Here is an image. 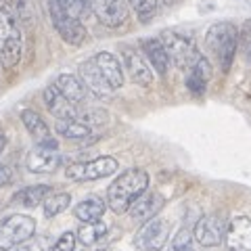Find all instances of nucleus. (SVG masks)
<instances>
[{
    "instance_id": "nucleus-1",
    "label": "nucleus",
    "mask_w": 251,
    "mask_h": 251,
    "mask_svg": "<svg viewBox=\"0 0 251 251\" xmlns=\"http://www.w3.org/2000/svg\"><path fill=\"white\" fill-rule=\"evenodd\" d=\"M147 188H149V174L145 170H138V168L126 170L107 188V205L115 214H126L132 207V203L140 195L147 193Z\"/></svg>"
},
{
    "instance_id": "nucleus-2",
    "label": "nucleus",
    "mask_w": 251,
    "mask_h": 251,
    "mask_svg": "<svg viewBox=\"0 0 251 251\" xmlns=\"http://www.w3.org/2000/svg\"><path fill=\"white\" fill-rule=\"evenodd\" d=\"M239 29L234 23L230 21H218L214 23L207 34H205V46L211 54L220 69L226 74L228 69L232 67V61H234V54H237L239 49Z\"/></svg>"
},
{
    "instance_id": "nucleus-3",
    "label": "nucleus",
    "mask_w": 251,
    "mask_h": 251,
    "mask_svg": "<svg viewBox=\"0 0 251 251\" xmlns=\"http://www.w3.org/2000/svg\"><path fill=\"white\" fill-rule=\"evenodd\" d=\"M21 59V31L15 13L6 4H0V61L6 69H13Z\"/></svg>"
},
{
    "instance_id": "nucleus-4",
    "label": "nucleus",
    "mask_w": 251,
    "mask_h": 251,
    "mask_svg": "<svg viewBox=\"0 0 251 251\" xmlns=\"http://www.w3.org/2000/svg\"><path fill=\"white\" fill-rule=\"evenodd\" d=\"M36 234V220L25 214H13L0 222V251H13Z\"/></svg>"
},
{
    "instance_id": "nucleus-5",
    "label": "nucleus",
    "mask_w": 251,
    "mask_h": 251,
    "mask_svg": "<svg viewBox=\"0 0 251 251\" xmlns=\"http://www.w3.org/2000/svg\"><path fill=\"white\" fill-rule=\"evenodd\" d=\"M159 40H161L163 46H166V50L170 54V61L176 63V65L180 69H184V72L199 59V54H201L197 50V46H195V42L191 40V36L182 34V31L166 29L159 36Z\"/></svg>"
},
{
    "instance_id": "nucleus-6",
    "label": "nucleus",
    "mask_w": 251,
    "mask_h": 251,
    "mask_svg": "<svg viewBox=\"0 0 251 251\" xmlns=\"http://www.w3.org/2000/svg\"><path fill=\"white\" fill-rule=\"evenodd\" d=\"M49 15L63 42L72 46H80L86 40V27L82 25V21L74 17V15H69L59 4V0H49Z\"/></svg>"
},
{
    "instance_id": "nucleus-7",
    "label": "nucleus",
    "mask_w": 251,
    "mask_h": 251,
    "mask_svg": "<svg viewBox=\"0 0 251 251\" xmlns=\"http://www.w3.org/2000/svg\"><path fill=\"white\" fill-rule=\"evenodd\" d=\"M120 163L113 157H97L92 161H75L69 163L65 176L74 182H88V180H100L117 172Z\"/></svg>"
},
{
    "instance_id": "nucleus-8",
    "label": "nucleus",
    "mask_w": 251,
    "mask_h": 251,
    "mask_svg": "<svg viewBox=\"0 0 251 251\" xmlns=\"http://www.w3.org/2000/svg\"><path fill=\"white\" fill-rule=\"evenodd\" d=\"M170 237V224L163 218H153L140 226L134 237V245L143 251H159Z\"/></svg>"
},
{
    "instance_id": "nucleus-9",
    "label": "nucleus",
    "mask_w": 251,
    "mask_h": 251,
    "mask_svg": "<svg viewBox=\"0 0 251 251\" xmlns=\"http://www.w3.org/2000/svg\"><path fill=\"white\" fill-rule=\"evenodd\" d=\"M226 226L220 216H203L193 228V237L201 247H218L226 237Z\"/></svg>"
},
{
    "instance_id": "nucleus-10",
    "label": "nucleus",
    "mask_w": 251,
    "mask_h": 251,
    "mask_svg": "<svg viewBox=\"0 0 251 251\" xmlns=\"http://www.w3.org/2000/svg\"><path fill=\"white\" fill-rule=\"evenodd\" d=\"M90 11L107 27H120L128 19V2L126 0H88Z\"/></svg>"
},
{
    "instance_id": "nucleus-11",
    "label": "nucleus",
    "mask_w": 251,
    "mask_h": 251,
    "mask_svg": "<svg viewBox=\"0 0 251 251\" xmlns=\"http://www.w3.org/2000/svg\"><path fill=\"white\" fill-rule=\"evenodd\" d=\"M122 63L128 72L130 80L138 84V86H151L153 84V72L149 67V63L143 59L136 49H130V46H124L122 49Z\"/></svg>"
},
{
    "instance_id": "nucleus-12",
    "label": "nucleus",
    "mask_w": 251,
    "mask_h": 251,
    "mask_svg": "<svg viewBox=\"0 0 251 251\" xmlns=\"http://www.w3.org/2000/svg\"><path fill=\"white\" fill-rule=\"evenodd\" d=\"M224 243L228 251H251V218H232L226 226Z\"/></svg>"
},
{
    "instance_id": "nucleus-13",
    "label": "nucleus",
    "mask_w": 251,
    "mask_h": 251,
    "mask_svg": "<svg viewBox=\"0 0 251 251\" xmlns=\"http://www.w3.org/2000/svg\"><path fill=\"white\" fill-rule=\"evenodd\" d=\"M42 99H44L46 109H49L57 120H80V109H77V105L72 103L67 97H63V94L54 88V84H50L49 88H44Z\"/></svg>"
},
{
    "instance_id": "nucleus-14",
    "label": "nucleus",
    "mask_w": 251,
    "mask_h": 251,
    "mask_svg": "<svg viewBox=\"0 0 251 251\" xmlns=\"http://www.w3.org/2000/svg\"><path fill=\"white\" fill-rule=\"evenodd\" d=\"M80 80L84 82V86L88 88V92L94 94V97H99V99H109L111 97L113 88L105 80V75L100 74V69L97 67L94 59L84 61L80 65Z\"/></svg>"
},
{
    "instance_id": "nucleus-15",
    "label": "nucleus",
    "mask_w": 251,
    "mask_h": 251,
    "mask_svg": "<svg viewBox=\"0 0 251 251\" xmlns=\"http://www.w3.org/2000/svg\"><path fill=\"white\" fill-rule=\"evenodd\" d=\"M25 166L29 172H34V174H52V172H57L63 166V155H59V151L36 147L34 151L27 155Z\"/></svg>"
},
{
    "instance_id": "nucleus-16",
    "label": "nucleus",
    "mask_w": 251,
    "mask_h": 251,
    "mask_svg": "<svg viewBox=\"0 0 251 251\" xmlns=\"http://www.w3.org/2000/svg\"><path fill=\"white\" fill-rule=\"evenodd\" d=\"M163 203L166 201H163L159 193H145L132 203V207L128 211H130L132 220H136V222H149V220L157 218V214H159L163 207Z\"/></svg>"
},
{
    "instance_id": "nucleus-17",
    "label": "nucleus",
    "mask_w": 251,
    "mask_h": 251,
    "mask_svg": "<svg viewBox=\"0 0 251 251\" xmlns=\"http://www.w3.org/2000/svg\"><path fill=\"white\" fill-rule=\"evenodd\" d=\"M209 80H211V65L203 54H199V59L186 69V88L195 97H201L205 92Z\"/></svg>"
},
{
    "instance_id": "nucleus-18",
    "label": "nucleus",
    "mask_w": 251,
    "mask_h": 251,
    "mask_svg": "<svg viewBox=\"0 0 251 251\" xmlns=\"http://www.w3.org/2000/svg\"><path fill=\"white\" fill-rule=\"evenodd\" d=\"M94 63H97V67L100 69V74L105 75V80L109 82V86H111L113 90L122 88L124 84V69H122V63L117 61L111 52H99L94 54Z\"/></svg>"
},
{
    "instance_id": "nucleus-19",
    "label": "nucleus",
    "mask_w": 251,
    "mask_h": 251,
    "mask_svg": "<svg viewBox=\"0 0 251 251\" xmlns=\"http://www.w3.org/2000/svg\"><path fill=\"white\" fill-rule=\"evenodd\" d=\"M54 88H57L63 97H67L72 103L80 105L84 103L86 99H88V88L84 86V82L80 80V77L75 75H69V74H61L54 77Z\"/></svg>"
},
{
    "instance_id": "nucleus-20",
    "label": "nucleus",
    "mask_w": 251,
    "mask_h": 251,
    "mask_svg": "<svg viewBox=\"0 0 251 251\" xmlns=\"http://www.w3.org/2000/svg\"><path fill=\"white\" fill-rule=\"evenodd\" d=\"M143 50L147 54V61L153 65L155 72L159 75H166L170 69V54L159 38H147V40H143Z\"/></svg>"
},
{
    "instance_id": "nucleus-21",
    "label": "nucleus",
    "mask_w": 251,
    "mask_h": 251,
    "mask_svg": "<svg viewBox=\"0 0 251 251\" xmlns=\"http://www.w3.org/2000/svg\"><path fill=\"white\" fill-rule=\"evenodd\" d=\"M105 209H107V203L100 197H88L74 207V214L80 222L88 224V222H99V220L103 218Z\"/></svg>"
},
{
    "instance_id": "nucleus-22",
    "label": "nucleus",
    "mask_w": 251,
    "mask_h": 251,
    "mask_svg": "<svg viewBox=\"0 0 251 251\" xmlns=\"http://www.w3.org/2000/svg\"><path fill=\"white\" fill-rule=\"evenodd\" d=\"M52 195V188L49 184H36V186H25L19 193H15L13 203H19L23 207H36L44 203Z\"/></svg>"
},
{
    "instance_id": "nucleus-23",
    "label": "nucleus",
    "mask_w": 251,
    "mask_h": 251,
    "mask_svg": "<svg viewBox=\"0 0 251 251\" xmlns=\"http://www.w3.org/2000/svg\"><path fill=\"white\" fill-rule=\"evenodd\" d=\"M21 122L23 126L29 130V134L34 136L38 143H44V140H49L52 134H50V128L46 126V122L42 120L40 113L31 111V109H25V111H21Z\"/></svg>"
},
{
    "instance_id": "nucleus-24",
    "label": "nucleus",
    "mask_w": 251,
    "mask_h": 251,
    "mask_svg": "<svg viewBox=\"0 0 251 251\" xmlns=\"http://www.w3.org/2000/svg\"><path fill=\"white\" fill-rule=\"evenodd\" d=\"M54 130H57L59 136L69 138V140H82L92 134L90 124H84L80 120H59Z\"/></svg>"
},
{
    "instance_id": "nucleus-25",
    "label": "nucleus",
    "mask_w": 251,
    "mask_h": 251,
    "mask_svg": "<svg viewBox=\"0 0 251 251\" xmlns=\"http://www.w3.org/2000/svg\"><path fill=\"white\" fill-rule=\"evenodd\" d=\"M107 234V224L105 222H88L84 224L80 230H77V241L82 243V245L90 247V245H97L99 241H103V237Z\"/></svg>"
},
{
    "instance_id": "nucleus-26",
    "label": "nucleus",
    "mask_w": 251,
    "mask_h": 251,
    "mask_svg": "<svg viewBox=\"0 0 251 251\" xmlns=\"http://www.w3.org/2000/svg\"><path fill=\"white\" fill-rule=\"evenodd\" d=\"M72 203V195L69 193H52L49 199L44 201V216L46 218H54L61 211H65Z\"/></svg>"
},
{
    "instance_id": "nucleus-27",
    "label": "nucleus",
    "mask_w": 251,
    "mask_h": 251,
    "mask_svg": "<svg viewBox=\"0 0 251 251\" xmlns=\"http://www.w3.org/2000/svg\"><path fill=\"white\" fill-rule=\"evenodd\" d=\"M126 2H128V6H132V11L143 23H149L157 13V0H126Z\"/></svg>"
},
{
    "instance_id": "nucleus-28",
    "label": "nucleus",
    "mask_w": 251,
    "mask_h": 251,
    "mask_svg": "<svg viewBox=\"0 0 251 251\" xmlns=\"http://www.w3.org/2000/svg\"><path fill=\"white\" fill-rule=\"evenodd\" d=\"M49 249H52L50 239L46 237V234H34V237L23 241L21 245L15 247L13 251H49Z\"/></svg>"
},
{
    "instance_id": "nucleus-29",
    "label": "nucleus",
    "mask_w": 251,
    "mask_h": 251,
    "mask_svg": "<svg viewBox=\"0 0 251 251\" xmlns=\"http://www.w3.org/2000/svg\"><path fill=\"white\" fill-rule=\"evenodd\" d=\"M172 251H195L193 249V237L188 230H180L174 241H172Z\"/></svg>"
},
{
    "instance_id": "nucleus-30",
    "label": "nucleus",
    "mask_w": 251,
    "mask_h": 251,
    "mask_svg": "<svg viewBox=\"0 0 251 251\" xmlns=\"http://www.w3.org/2000/svg\"><path fill=\"white\" fill-rule=\"evenodd\" d=\"M75 234L74 232H65V234H61L59 241L52 245L50 251H75Z\"/></svg>"
},
{
    "instance_id": "nucleus-31",
    "label": "nucleus",
    "mask_w": 251,
    "mask_h": 251,
    "mask_svg": "<svg viewBox=\"0 0 251 251\" xmlns=\"http://www.w3.org/2000/svg\"><path fill=\"white\" fill-rule=\"evenodd\" d=\"M239 44L243 46L245 59L251 63V19L245 21V25H243V31H241V36H239Z\"/></svg>"
},
{
    "instance_id": "nucleus-32",
    "label": "nucleus",
    "mask_w": 251,
    "mask_h": 251,
    "mask_svg": "<svg viewBox=\"0 0 251 251\" xmlns=\"http://www.w3.org/2000/svg\"><path fill=\"white\" fill-rule=\"evenodd\" d=\"M13 182V168L9 163H0V186H6Z\"/></svg>"
},
{
    "instance_id": "nucleus-33",
    "label": "nucleus",
    "mask_w": 251,
    "mask_h": 251,
    "mask_svg": "<svg viewBox=\"0 0 251 251\" xmlns=\"http://www.w3.org/2000/svg\"><path fill=\"white\" fill-rule=\"evenodd\" d=\"M4 145H6V136H4V132H2V128H0V153L4 151Z\"/></svg>"
},
{
    "instance_id": "nucleus-34",
    "label": "nucleus",
    "mask_w": 251,
    "mask_h": 251,
    "mask_svg": "<svg viewBox=\"0 0 251 251\" xmlns=\"http://www.w3.org/2000/svg\"><path fill=\"white\" fill-rule=\"evenodd\" d=\"M80 2H84V4H88V0H80ZM90 6V4H88Z\"/></svg>"
},
{
    "instance_id": "nucleus-35",
    "label": "nucleus",
    "mask_w": 251,
    "mask_h": 251,
    "mask_svg": "<svg viewBox=\"0 0 251 251\" xmlns=\"http://www.w3.org/2000/svg\"><path fill=\"white\" fill-rule=\"evenodd\" d=\"M0 65H2V61H0Z\"/></svg>"
},
{
    "instance_id": "nucleus-36",
    "label": "nucleus",
    "mask_w": 251,
    "mask_h": 251,
    "mask_svg": "<svg viewBox=\"0 0 251 251\" xmlns=\"http://www.w3.org/2000/svg\"><path fill=\"white\" fill-rule=\"evenodd\" d=\"M247 2H251V0H247Z\"/></svg>"
}]
</instances>
